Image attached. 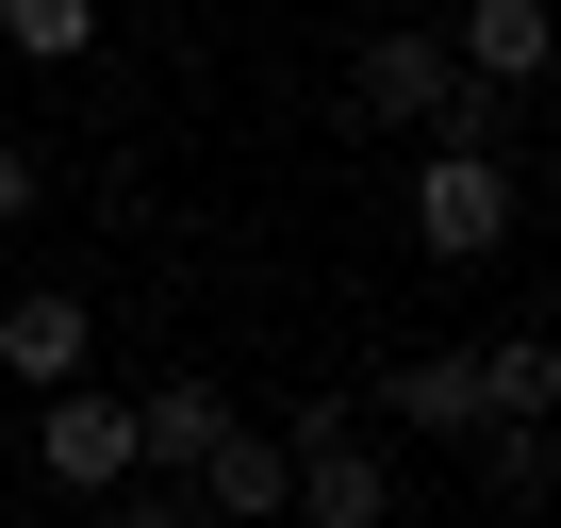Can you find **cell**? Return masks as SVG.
Segmentation results:
<instances>
[{"mask_svg": "<svg viewBox=\"0 0 561 528\" xmlns=\"http://www.w3.org/2000/svg\"><path fill=\"white\" fill-rule=\"evenodd\" d=\"M83 364H100V298H83V282H18V298H0V380L50 397V380H83Z\"/></svg>", "mask_w": 561, "mask_h": 528, "instance_id": "obj_5", "label": "cell"}, {"mask_svg": "<svg viewBox=\"0 0 561 528\" xmlns=\"http://www.w3.org/2000/svg\"><path fill=\"white\" fill-rule=\"evenodd\" d=\"M280 462H298V528H397V446L314 397V413H280Z\"/></svg>", "mask_w": 561, "mask_h": 528, "instance_id": "obj_1", "label": "cell"}, {"mask_svg": "<svg viewBox=\"0 0 561 528\" xmlns=\"http://www.w3.org/2000/svg\"><path fill=\"white\" fill-rule=\"evenodd\" d=\"M380 413L430 429V446H462V429H479V364H462V347H397V364H380Z\"/></svg>", "mask_w": 561, "mask_h": 528, "instance_id": "obj_8", "label": "cell"}, {"mask_svg": "<svg viewBox=\"0 0 561 528\" xmlns=\"http://www.w3.org/2000/svg\"><path fill=\"white\" fill-rule=\"evenodd\" d=\"M446 100H462L446 18H380V34H364V67H347V116H364V133H430Z\"/></svg>", "mask_w": 561, "mask_h": 528, "instance_id": "obj_3", "label": "cell"}, {"mask_svg": "<svg viewBox=\"0 0 561 528\" xmlns=\"http://www.w3.org/2000/svg\"><path fill=\"white\" fill-rule=\"evenodd\" d=\"M100 528H215V512H198V479H149V462H133V479L100 495Z\"/></svg>", "mask_w": 561, "mask_h": 528, "instance_id": "obj_12", "label": "cell"}, {"mask_svg": "<svg viewBox=\"0 0 561 528\" xmlns=\"http://www.w3.org/2000/svg\"><path fill=\"white\" fill-rule=\"evenodd\" d=\"M198 512H215V528H280V512H298V462H280V429H248V413H231V429L198 446Z\"/></svg>", "mask_w": 561, "mask_h": 528, "instance_id": "obj_6", "label": "cell"}, {"mask_svg": "<svg viewBox=\"0 0 561 528\" xmlns=\"http://www.w3.org/2000/svg\"><path fill=\"white\" fill-rule=\"evenodd\" d=\"M512 215H528L512 149H462V133H430V165H413V248H430V264H495V248H512Z\"/></svg>", "mask_w": 561, "mask_h": 528, "instance_id": "obj_2", "label": "cell"}, {"mask_svg": "<svg viewBox=\"0 0 561 528\" xmlns=\"http://www.w3.org/2000/svg\"><path fill=\"white\" fill-rule=\"evenodd\" d=\"M34 479H50V495H83V512L133 479V397H100V364L34 397Z\"/></svg>", "mask_w": 561, "mask_h": 528, "instance_id": "obj_4", "label": "cell"}, {"mask_svg": "<svg viewBox=\"0 0 561 528\" xmlns=\"http://www.w3.org/2000/svg\"><path fill=\"white\" fill-rule=\"evenodd\" d=\"M215 429H231V397H215V380H149V397H133V462H149V479H198V446H215Z\"/></svg>", "mask_w": 561, "mask_h": 528, "instance_id": "obj_9", "label": "cell"}, {"mask_svg": "<svg viewBox=\"0 0 561 528\" xmlns=\"http://www.w3.org/2000/svg\"><path fill=\"white\" fill-rule=\"evenodd\" d=\"M462 364H479V413H561V331H495Z\"/></svg>", "mask_w": 561, "mask_h": 528, "instance_id": "obj_10", "label": "cell"}, {"mask_svg": "<svg viewBox=\"0 0 561 528\" xmlns=\"http://www.w3.org/2000/svg\"><path fill=\"white\" fill-rule=\"evenodd\" d=\"M446 50H462V83H545L561 67V0H462Z\"/></svg>", "mask_w": 561, "mask_h": 528, "instance_id": "obj_7", "label": "cell"}, {"mask_svg": "<svg viewBox=\"0 0 561 528\" xmlns=\"http://www.w3.org/2000/svg\"><path fill=\"white\" fill-rule=\"evenodd\" d=\"M34 198H50V149H34V133H0V248L34 231Z\"/></svg>", "mask_w": 561, "mask_h": 528, "instance_id": "obj_13", "label": "cell"}, {"mask_svg": "<svg viewBox=\"0 0 561 528\" xmlns=\"http://www.w3.org/2000/svg\"><path fill=\"white\" fill-rule=\"evenodd\" d=\"M116 34V0H0V50H18V67H83Z\"/></svg>", "mask_w": 561, "mask_h": 528, "instance_id": "obj_11", "label": "cell"}]
</instances>
